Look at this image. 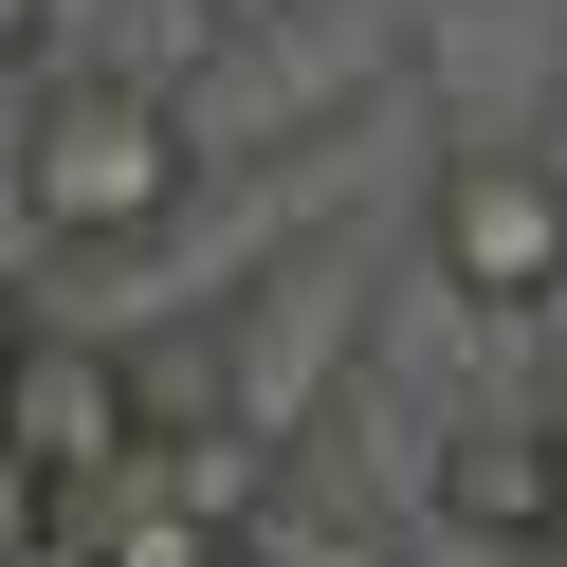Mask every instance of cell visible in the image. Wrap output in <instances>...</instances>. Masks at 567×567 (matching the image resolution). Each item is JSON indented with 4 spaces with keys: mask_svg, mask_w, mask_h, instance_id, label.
<instances>
[{
    "mask_svg": "<svg viewBox=\"0 0 567 567\" xmlns=\"http://www.w3.org/2000/svg\"><path fill=\"white\" fill-rule=\"evenodd\" d=\"M202 184V128L165 111L147 74H55L38 111H19V220L74 238V257H128V238H165Z\"/></svg>",
    "mask_w": 567,
    "mask_h": 567,
    "instance_id": "obj_1",
    "label": "cell"
},
{
    "mask_svg": "<svg viewBox=\"0 0 567 567\" xmlns=\"http://www.w3.org/2000/svg\"><path fill=\"white\" fill-rule=\"evenodd\" d=\"M440 275H457V311H494V330L567 311V165L549 147H476L440 184Z\"/></svg>",
    "mask_w": 567,
    "mask_h": 567,
    "instance_id": "obj_2",
    "label": "cell"
},
{
    "mask_svg": "<svg viewBox=\"0 0 567 567\" xmlns=\"http://www.w3.org/2000/svg\"><path fill=\"white\" fill-rule=\"evenodd\" d=\"M0 440H19V457H38V476H128V457H147V384H128L111 367V348H19V403H0Z\"/></svg>",
    "mask_w": 567,
    "mask_h": 567,
    "instance_id": "obj_3",
    "label": "cell"
},
{
    "mask_svg": "<svg viewBox=\"0 0 567 567\" xmlns=\"http://www.w3.org/2000/svg\"><path fill=\"white\" fill-rule=\"evenodd\" d=\"M55 530H74V476H38V457L0 440V567H19V549H55Z\"/></svg>",
    "mask_w": 567,
    "mask_h": 567,
    "instance_id": "obj_4",
    "label": "cell"
},
{
    "mask_svg": "<svg viewBox=\"0 0 567 567\" xmlns=\"http://www.w3.org/2000/svg\"><path fill=\"white\" fill-rule=\"evenodd\" d=\"M530 549L567 567V421H549V457H530Z\"/></svg>",
    "mask_w": 567,
    "mask_h": 567,
    "instance_id": "obj_5",
    "label": "cell"
},
{
    "mask_svg": "<svg viewBox=\"0 0 567 567\" xmlns=\"http://www.w3.org/2000/svg\"><path fill=\"white\" fill-rule=\"evenodd\" d=\"M38 19H55V0H0V74H19V38H38Z\"/></svg>",
    "mask_w": 567,
    "mask_h": 567,
    "instance_id": "obj_6",
    "label": "cell"
},
{
    "mask_svg": "<svg viewBox=\"0 0 567 567\" xmlns=\"http://www.w3.org/2000/svg\"><path fill=\"white\" fill-rule=\"evenodd\" d=\"M19 348H38V330H19V293H0V403H19Z\"/></svg>",
    "mask_w": 567,
    "mask_h": 567,
    "instance_id": "obj_7",
    "label": "cell"
}]
</instances>
